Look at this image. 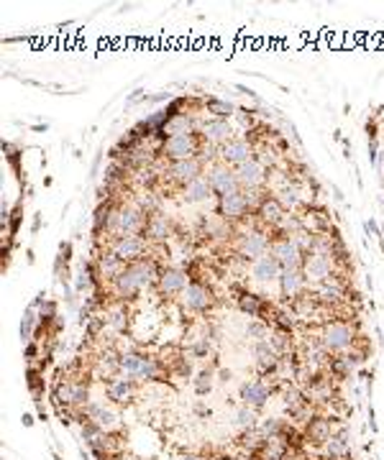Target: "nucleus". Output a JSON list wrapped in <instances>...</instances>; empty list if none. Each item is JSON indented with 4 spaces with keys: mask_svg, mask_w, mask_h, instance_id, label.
I'll return each instance as SVG.
<instances>
[{
    "mask_svg": "<svg viewBox=\"0 0 384 460\" xmlns=\"http://www.w3.org/2000/svg\"><path fill=\"white\" fill-rule=\"evenodd\" d=\"M315 338H318V343L323 345V351L328 356H338V353L351 351L361 335H358L356 325L348 322V319H328V322L320 325Z\"/></svg>",
    "mask_w": 384,
    "mask_h": 460,
    "instance_id": "nucleus-1",
    "label": "nucleus"
},
{
    "mask_svg": "<svg viewBox=\"0 0 384 460\" xmlns=\"http://www.w3.org/2000/svg\"><path fill=\"white\" fill-rule=\"evenodd\" d=\"M205 146V138L200 131H192V133H177V136H169L164 138L156 146V159H164V161H185V159H195L200 156Z\"/></svg>",
    "mask_w": 384,
    "mask_h": 460,
    "instance_id": "nucleus-2",
    "label": "nucleus"
},
{
    "mask_svg": "<svg viewBox=\"0 0 384 460\" xmlns=\"http://www.w3.org/2000/svg\"><path fill=\"white\" fill-rule=\"evenodd\" d=\"M146 223V215L136 207L134 202L128 204H118L113 212V223H110V236L113 238H123V236H141Z\"/></svg>",
    "mask_w": 384,
    "mask_h": 460,
    "instance_id": "nucleus-3",
    "label": "nucleus"
},
{
    "mask_svg": "<svg viewBox=\"0 0 384 460\" xmlns=\"http://www.w3.org/2000/svg\"><path fill=\"white\" fill-rule=\"evenodd\" d=\"M272 248V238L264 228H249V230H241L236 236V253L246 261L254 263L256 258L269 253Z\"/></svg>",
    "mask_w": 384,
    "mask_h": 460,
    "instance_id": "nucleus-4",
    "label": "nucleus"
},
{
    "mask_svg": "<svg viewBox=\"0 0 384 460\" xmlns=\"http://www.w3.org/2000/svg\"><path fill=\"white\" fill-rule=\"evenodd\" d=\"M179 302H182V307L190 310V312L203 314V312H210L213 307H215V294H213V289L208 287V284H203V281H198V279H190L185 292L179 294Z\"/></svg>",
    "mask_w": 384,
    "mask_h": 460,
    "instance_id": "nucleus-5",
    "label": "nucleus"
},
{
    "mask_svg": "<svg viewBox=\"0 0 384 460\" xmlns=\"http://www.w3.org/2000/svg\"><path fill=\"white\" fill-rule=\"evenodd\" d=\"M205 172H208L205 161L200 159V156H195V159L172 161V164H166V169L161 172V177H166L169 182H174V185L182 190L185 185H190V182H195L198 177H203Z\"/></svg>",
    "mask_w": 384,
    "mask_h": 460,
    "instance_id": "nucleus-6",
    "label": "nucleus"
},
{
    "mask_svg": "<svg viewBox=\"0 0 384 460\" xmlns=\"http://www.w3.org/2000/svg\"><path fill=\"white\" fill-rule=\"evenodd\" d=\"M269 253L274 256L277 263L282 266V271H289V268H302L305 266V258L307 253L297 246V243L292 241V238H274L272 241V248H269Z\"/></svg>",
    "mask_w": 384,
    "mask_h": 460,
    "instance_id": "nucleus-7",
    "label": "nucleus"
},
{
    "mask_svg": "<svg viewBox=\"0 0 384 460\" xmlns=\"http://www.w3.org/2000/svg\"><path fill=\"white\" fill-rule=\"evenodd\" d=\"M108 248L128 266V263H136L141 258H146L149 241L144 236H123V238H113Z\"/></svg>",
    "mask_w": 384,
    "mask_h": 460,
    "instance_id": "nucleus-8",
    "label": "nucleus"
},
{
    "mask_svg": "<svg viewBox=\"0 0 384 460\" xmlns=\"http://www.w3.org/2000/svg\"><path fill=\"white\" fill-rule=\"evenodd\" d=\"M302 271H305L310 287H315V284H323V281L333 279V274L338 268H336V261H333L331 253H307Z\"/></svg>",
    "mask_w": 384,
    "mask_h": 460,
    "instance_id": "nucleus-9",
    "label": "nucleus"
},
{
    "mask_svg": "<svg viewBox=\"0 0 384 460\" xmlns=\"http://www.w3.org/2000/svg\"><path fill=\"white\" fill-rule=\"evenodd\" d=\"M233 289L238 292L236 305L243 314H249V317H254V319H264V322L272 319V314H274L272 302H267L262 294H256V292H246V289H238V287H233Z\"/></svg>",
    "mask_w": 384,
    "mask_h": 460,
    "instance_id": "nucleus-10",
    "label": "nucleus"
},
{
    "mask_svg": "<svg viewBox=\"0 0 384 460\" xmlns=\"http://www.w3.org/2000/svg\"><path fill=\"white\" fill-rule=\"evenodd\" d=\"M254 368L259 373V378H274L277 371L282 368V356L274 351V345L269 340H259L254 345Z\"/></svg>",
    "mask_w": 384,
    "mask_h": 460,
    "instance_id": "nucleus-11",
    "label": "nucleus"
},
{
    "mask_svg": "<svg viewBox=\"0 0 384 460\" xmlns=\"http://www.w3.org/2000/svg\"><path fill=\"white\" fill-rule=\"evenodd\" d=\"M236 179H238V185H241V190H246V192L264 190L269 182V169L254 156V159H249L246 164L238 166Z\"/></svg>",
    "mask_w": 384,
    "mask_h": 460,
    "instance_id": "nucleus-12",
    "label": "nucleus"
},
{
    "mask_svg": "<svg viewBox=\"0 0 384 460\" xmlns=\"http://www.w3.org/2000/svg\"><path fill=\"white\" fill-rule=\"evenodd\" d=\"M205 177H208V182H210L213 192H215L218 197H220V195H228V192L241 190V185H238V179H236V169H230V166L220 164V161H213V164L208 166Z\"/></svg>",
    "mask_w": 384,
    "mask_h": 460,
    "instance_id": "nucleus-13",
    "label": "nucleus"
},
{
    "mask_svg": "<svg viewBox=\"0 0 384 460\" xmlns=\"http://www.w3.org/2000/svg\"><path fill=\"white\" fill-rule=\"evenodd\" d=\"M136 391H139V381H136V378L113 376V378H108V381H105V396H108L113 404H118V407H128V404H134Z\"/></svg>",
    "mask_w": 384,
    "mask_h": 460,
    "instance_id": "nucleus-14",
    "label": "nucleus"
},
{
    "mask_svg": "<svg viewBox=\"0 0 384 460\" xmlns=\"http://www.w3.org/2000/svg\"><path fill=\"white\" fill-rule=\"evenodd\" d=\"M249 159H254V146L246 138H233L225 146L218 148V161L230 169H238L241 164H246Z\"/></svg>",
    "mask_w": 384,
    "mask_h": 460,
    "instance_id": "nucleus-15",
    "label": "nucleus"
},
{
    "mask_svg": "<svg viewBox=\"0 0 384 460\" xmlns=\"http://www.w3.org/2000/svg\"><path fill=\"white\" fill-rule=\"evenodd\" d=\"M190 284V274L179 266H164L159 279H156V292L159 297H172V294H182L185 287Z\"/></svg>",
    "mask_w": 384,
    "mask_h": 460,
    "instance_id": "nucleus-16",
    "label": "nucleus"
},
{
    "mask_svg": "<svg viewBox=\"0 0 384 460\" xmlns=\"http://www.w3.org/2000/svg\"><path fill=\"white\" fill-rule=\"evenodd\" d=\"M272 386H267L264 383V378H254V381H243L241 389H238V399H241V404H246V407L251 409H264L267 407V402L272 399Z\"/></svg>",
    "mask_w": 384,
    "mask_h": 460,
    "instance_id": "nucleus-17",
    "label": "nucleus"
},
{
    "mask_svg": "<svg viewBox=\"0 0 384 460\" xmlns=\"http://www.w3.org/2000/svg\"><path fill=\"white\" fill-rule=\"evenodd\" d=\"M110 292L115 294V300L121 302V305H131V302H136L139 300V294L144 292L141 289V284L136 281V276H134V271L131 268H123L121 274L115 276V281L110 284Z\"/></svg>",
    "mask_w": 384,
    "mask_h": 460,
    "instance_id": "nucleus-18",
    "label": "nucleus"
},
{
    "mask_svg": "<svg viewBox=\"0 0 384 460\" xmlns=\"http://www.w3.org/2000/svg\"><path fill=\"white\" fill-rule=\"evenodd\" d=\"M310 289V281H307L305 271L302 268H289V271H282L279 276V292L282 297L292 305L297 297H302V294Z\"/></svg>",
    "mask_w": 384,
    "mask_h": 460,
    "instance_id": "nucleus-19",
    "label": "nucleus"
},
{
    "mask_svg": "<svg viewBox=\"0 0 384 460\" xmlns=\"http://www.w3.org/2000/svg\"><path fill=\"white\" fill-rule=\"evenodd\" d=\"M172 230H174V223L159 210V212H154V215H146V223H144L141 236L146 238L149 243H159V246H161V243L169 241Z\"/></svg>",
    "mask_w": 384,
    "mask_h": 460,
    "instance_id": "nucleus-20",
    "label": "nucleus"
},
{
    "mask_svg": "<svg viewBox=\"0 0 384 460\" xmlns=\"http://www.w3.org/2000/svg\"><path fill=\"white\" fill-rule=\"evenodd\" d=\"M320 455H323V460L351 458V434H348V429H343V427L336 429V434H331V437L320 445Z\"/></svg>",
    "mask_w": 384,
    "mask_h": 460,
    "instance_id": "nucleus-21",
    "label": "nucleus"
},
{
    "mask_svg": "<svg viewBox=\"0 0 384 460\" xmlns=\"http://www.w3.org/2000/svg\"><path fill=\"white\" fill-rule=\"evenodd\" d=\"M200 133H203L205 143H210V146H215V148L225 146L228 141L236 138V136H233V126H230V121H220V118L205 121L203 126H200Z\"/></svg>",
    "mask_w": 384,
    "mask_h": 460,
    "instance_id": "nucleus-22",
    "label": "nucleus"
},
{
    "mask_svg": "<svg viewBox=\"0 0 384 460\" xmlns=\"http://www.w3.org/2000/svg\"><path fill=\"white\" fill-rule=\"evenodd\" d=\"M287 215V210L282 207V202L274 197V195H267V197L259 202V207L254 210L256 223L264 225V228H277L282 223V217Z\"/></svg>",
    "mask_w": 384,
    "mask_h": 460,
    "instance_id": "nucleus-23",
    "label": "nucleus"
},
{
    "mask_svg": "<svg viewBox=\"0 0 384 460\" xmlns=\"http://www.w3.org/2000/svg\"><path fill=\"white\" fill-rule=\"evenodd\" d=\"M82 412H85V417H87V422H95L102 432H113V429L121 425V420H118V415H115L113 409L105 407V404H100V402H90L87 407H82Z\"/></svg>",
    "mask_w": 384,
    "mask_h": 460,
    "instance_id": "nucleus-24",
    "label": "nucleus"
},
{
    "mask_svg": "<svg viewBox=\"0 0 384 460\" xmlns=\"http://www.w3.org/2000/svg\"><path fill=\"white\" fill-rule=\"evenodd\" d=\"M331 434H336V425H333L331 417L315 415L313 420L305 425V440H307V445L320 447L323 442L328 440V437H331Z\"/></svg>",
    "mask_w": 384,
    "mask_h": 460,
    "instance_id": "nucleus-25",
    "label": "nucleus"
},
{
    "mask_svg": "<svg viewBox=\"0 0 384 460\" xmlns=\"http://www.w3.org/2000/svg\"><path fill=\"white\" fill-rule=\"evenodd\" d=\"M95 266H97V274H100L102 284H113L115 276L126 268V263H123L110 248H102L100 253L95 256Z\"/></svg>",
    "mask_w": 384,
    "mask_h": 460,
    "instance_id": "nucleus-26",
    "label": "nucleus"
},
{
    "mask_svg": "<svg viewBox=\"0 0 384 460\" xmlns=\"http://www.w3.org/2000/svg\"><path fill=\"white\" fill-rule=\"evenodd\" d=\"M118 204L121 202H115V199L97 202V207L92 210V238L110 236V223H113V212Z\"/></svg>",
    "mask_w": 384,
    "mask_h": 460,
    "instance_id": "nucleus-27",
    "label": "nucleus"
},
{
    "mask_svg": "<svg viewBox=\"0 0 384 460\" xmlns=\"http://www.w3.org/2000/svg\"><path fill=\"white\" fill-rule=\"evenodd\" d=\"M215 192H213L210 182H208V177H198L195 182H190V185H185L182 190H179V199L185 204H200V202H208V199L213 197Z\"/></svg>",
    "mask_w": 384,
    "mask_h": 460,
    "instance_id": "nucleus-28",
    "label": "nucleus"
},
{
    "mask_svg": "<svg viewBox=\"0 0 384 460\" xmlns=\"http://www.w3.org/2000/svg\"><path fill=\"white\" fill-rule=\"evenodd\" d=\"M282 276V266L277 263V258L272 253L262 256L251 263V279L262 281V284H269V281H279Z\"/></svg>",
    "mask_w": 384,
    "mask_h": 460,
    "instance_id": "nucleus-29",
    "label": "nucleus"
},
{
    "mask_svg": "<svg viewBox=\"0 0 384 460\" xmlns=\"http://www.w3.org/2000/svg\"><path fill=\"white\" fill-rule=\"evenodd\" d=\"M274 197L279 199L282 202V207H284V210H297V207H302V204H305V197H302V190H300V185H297V182H292V179H289L287 185H282L279 190L274 192Z\"/></svg>",
    "mask_w": 384,
    "mask_h": 460,
    "instance_id": "nucleus-30",
    "label": "nucleus"
},
{
    "mask_svg": "<svg viewBox=\"0 0 384 460\" xmlns=\"http://www.w3.org/2000/svg\"><path fill=\"white\" fill-rule=\"evenodd\" d=\"M72 241H62L59 243V251H57V258H54V276H57L59 284L70 281V261H72Z\"/></svg>",
    "mask_w": 384,
    "mask_h": 460,
    "instance_id": "nucleus-31",
    "label": "nucleus"
},
{
    "mask_svg": "<svg viewBox=\"0 0 384 460\" xmlns=\"http://www.w3.org/2000/svg\"><path fill=\"white\" fill-rule=\"evenodd\" d=\"M203 105H205V110L213 115V118H220V121H230V115H236L238 113V108L233 105V102H228V100H220V97H215V95H208L203 100Z\"/></svg>",
    "mask_w": 384,
    "mask_h": 460,
    "instance_id": "nucleus-32",
    "label": "nucleus"
},
{
    "mask_svg": "<svg viewBox=\"0 0 384 460\" xmlns=\"http://www.w3.org/2000/svg\"><path fill=\"white\" fill-rule=\"evenodd\" d=\"M102 317H105V325L113 327L115 332H126L128 330V307L126 305H113V307H105V312H102Z\"/></svg>",
    "mask_w": 384,
    "mask_h": 460,
    "instance_id": "nucleus-33",
    "label": "nucleus"
},
{
    "mask_svg": "<svg viewBox=\"0 0 384 460\" xmlns=\"http://www.w3.org/2000/svg\"><path fill=\"white\" fill-rule=\"evenodd\" d=\"M26 383H28V391H31L33 402L41 404V399H44V391H46L44 371L38 368V366H28V371H26Z\"/></svg>",
    "mask_w": 384,
    "mask_h": 460,
    "instance_id": "nucleus-34",
    "label": "nucleus"
},
{
    "mask_svg": "<svg viewBox=\"0 0 384 460\" xmlns=\"http://www.w3.org/2000/svg\"><path fill=\"white\" fill-rule=\"evenodd\" d=\"M128 172H131V169H128L123 161H110L108 169H105V182H102V185H108L113 192L121 190V187L128 182Z\"/></svg>",
    "mask_w": 384,
    "mask_h": 460,
    "instance_id": "nucleus-35",
    "label": "nucleus"
},
{
    "mask_svg": "<svg viewBox=\"0 0 384 460\" xmlns=\"http://www.w3.org/2000/svg\"><path fill=\"white\" fill-rule=\"evenodd\" d=\"M326 371H328V376L336 378V381H346V378H351L353 373H356V371L351 368V363L346 361L343 353H338V356H331V358H328Z\"/></svg>",
    "mask_w": 384,
    "mask_h": 460,
    "instance_id": "nucleus-36",
    "label": "nucleus"
},
{
    "mask_svg": "<svg viewBox=\"0 0 384 460\" xmlns=\"http://www.w3.org/2000/svg\"><path fill=\"white\" fill-rule=\"evenodd\" d=\"M36 330H38V310H33V307H26L23 317H21V327H18L21 343H23V345L31 343L33 335H36Z\"/></svg>",
    "mask_w": 384,
    "mask_h": 460,
    "instance_id": "nucleus-37",
    "label": "nucleus"
},
{
    "mask_svg": "<svg viewBox=\"0 0 384 460\" xmlns=\"http://www.w3.org/2000/svg\"><path fill=\"white\" fill-rule=\"evenodd\" d=\"M256 427H259V432H262L267 440H274V437H282V432L287 427V422L277 420V417H267V420H262V425H256Z\"/></svg>",
    "mask_w": 384,
    "mask_h": 460,
    "instance_id": "nucleus-38",
    "label": "nucleus"
},
{
    "mask_svg": "<svg viewBox=\"0 0 384 460\" xmlns=\"http://www.w3.org/2000/svg\"><path fill=\"white\" fill-rule=\"evenodd\" d=\"M192 389H195V394L198 396H208L213 391V371L210 368H203L195 373V378H192Z\"/></svg>",
    "mask_w": 384,
    "mask_h": 460,
    "instance_id": "nucleus-39",
    "label": "nucleus"
},
{
    "mask_svg": "<svg viewBox=\"0 0 384 460\" xmlns=\"http://www.w3.org/2000/svg\"><path fill=\"white\" fill-rule=\"evenodd\" d=\"M161 174L154 169V166H146V169H141V172H136V182H139L141 187H146V192H154L156 190V185L161 182Z\"/></svg>",
    "mask_w": 384,
    "mask_h": 460,
    "instance_id": "nucleus-40",
    "label": "nucleus"
},
{
    "mask_svg": "<svg viewBox=\"0 0 384 460\" xmlns=\"http://www.w3.org/2000/svg\"><path fill=\"white\" fill-rule=\"evenodd\" d=\"M236 425L243 429V432H246V429H254L256 427V409L241 404V407L236 409Z\"/></svg>",
    "mask_w": 384,
    "mask_h": 460,
    "instance_id": "nucleus-41",
    "label": "nucleus"
},
{
    "mask_svg": "<svg viewBox=\"0 0 384 460\" xmlns=\"http://www.w3.org/2000/svg\"><path fill=\"white\" fill-rule=\"evenodd\" d=\"M269 335H272V330H269V322H264V319H254V322H249L246 325V338L251 340H269Z\"/></svg>",
    "mask_w": 384,
    "mask_h": 460,
    "instance_id": "nucleus-42",
    "label": "nucleus"
},
{
    "mask_svg": "<svg viewBox=\"0 0 384 460\" xmlns=\"http://www.w3.org/2000/svg\"><path fill=\"white\" fill-rule=\"evenodd\" d=\"M172 368H174V373H177V376H182V378H190L192 376V363H190V358H187L185 353L174 358Z\"/></svg>",
    "mask_w": 384,
    "mask_h": 460,
    "instance_id": "nucleus-43",
    "label": "nucleus"
},
{
    "mask_svg": "<svg viewBox=\"0 0 384 460\" xmlns=\"http://www.w3.org/2000/svg\"><path fill=\"white\" fill-rule=\"evenodd\" d=\"M102 327H105V317H102V314H95V317L85 325V332H87V338H97Z\"/></svg>",
    "mask_w": 384,
    "mask_h": 460,
    "instance_id": "nucleus-44",
    "label": "nucleus"
},
{
    "mask_svg": "<svg viewBox=\"0 0 384 460\" xmlns=\"http://www.w3.org/2000/svg\"><path fill=\"white\" fill-rule=\"evenodd\" d=\"M210 340H213V338H208V335H203V338H200L198 343H195V345H192V348H190V353H192V356H195V358H205V356H208V353H210Z\"/></svg>",
    "mask_w": 384,
    "mask_h": 460,
    "instance_id": "nucleus-45",
    "label": "nucleus"
},
{
    "mask_svg": "<svg viewBox=\"0 0 384 460\" xmlns=\"http://www.w3.org/2000/svg\"><path fill=\"white\" fill-rule=\"evenodd\" d=\"M23 358L28 361V363H33L38 358V340H31V343L23 345Z\"/></svg>",
    "mask_w": 384,
    "mask_h": 460,
    "instance_id": "nucleus-46",
    "label": "nucleus"
},
{
    "mask_svg": "<svg viewBox=\"0 0 384 460\" xmlns=\"http://www.w3.org/2000/svg\"><path fill=\"white\" fill-rule=\"evenodd\" d=\"M366 138H369V141L379 138V123H377V118H369V121H366Z\"/></svg>",
    "mask_w": 384,
    "mask_h": 460,
    "instance_id": "nucleus-47",
    "label": "nucleus"
},
{
    "mask_svg": "<svg viewBox=\"0 0 384 460\" xmlns=\"http://www.w3.org/2000/svg\"><path fill=\"white\" fill-rule=\"evenodd\" d=\"M369 161H371V166L379 161V138L369 141Z\"/></svg>",
    "mask_w": 384,
    "mask_h": 460,
    "instance_id": "nucleus-48",
    "label": "nucleus"
},
{
    "mask_svg": "<svg viewBox=\"0 0 384 460\" xmlns=\"http://www.w3.org/2000/svg\"><path fill=\"white\" fill-rule=\"evenodd\" d=\"M369 427L371 432H379V425H377V412H374V407L369 404Z\"/></svg>",
    "mask_w": 384,
    "mask_h": 460,
    "instance_id": "nucleus-49",
    "label": "nucleus"
},
{
    "mask_svg": "<svg viewBox=\"0 0 384 460\" xmlns=\"http://www.w3.org/2000/svg\"><path fill=\"white\" fill-rule=\"evenodd\" d=\"M100 161H102V148L95 153V161H92V169H90V172H92V177H95V174L100 172Z\"/></svg>",
    "mask_w": 384,
    "mask_h": 460,
    "instance_id": "nucleus-50",
    "label": "nucleus"
},
{
    "mask_svg": "<svg viewBox=\"0 0 384 460\" xmlns=\"http://www.w3.org/2000/svg\"><path fill=\"white\" fill-rule=\"evenodd\" d=\"M38 230H41V212H36V215H33V220H31V233H33V236H36Z\"/></svg>",
    "mask_w": 384,
    "mask_h": 460,
    "instance_id": "nucleus-51",
    "label": "nucleus"
},
{
    "mask_svg": "<svg viewBox=\"0 0 384 460\" xmlns=\"http://www.w3.org/2000/svg\"><path fill=\"white\" fill-rule=\"evenodd\" d=\"M236 89L241 92V95H249V97H256V92L251 87H246V84H236Z\"/></svg>",
    "mask_w": 384,
    "mask_h": 460,
    "instance_id": "nucleus-52",
    "label": "nucleus"
},
{
    "mask_svg": "<svg viewBox=\"0 0 384 460\" xmlns=\"http://www.w3.org/2000/svg\"><path fill=\"white\" fill-rule=\"evenodd\" d=\"M218 376H220V381H223V383H228L230 378H233V373H230V371H225V368H220V371H218Z\"/></svg>",
    "mask_w": 384,
    "mask_h": 460,
    "instance_id": "nucleus-53",
    "label": "nucleus"
},
{
    "mask_svg": "<svg viewBox=\"0 0 384 460\" xmlns=\"http://www.w3.org/2000/svg\"><path fill=\"white\" fill-rule=\"evenodd\" d=\"M21 422H23V427H33V422L36 420H33V415H23L21 417Z\"/></svg>",
    "mask_w": 384,
    "mask_h": 460,
    "instance_id": "nucleus-54",
    "label": "nucleus"
},
{
    "mask_svg": "<svg viewBox=\"0 0 384 460\" xmlns=\"http://www.w3.org/2000/svg\"><path fill=\"white\" fill-rule=\"evenodd\" d=\"M195 412H198L200 417H208V415H210V409H205L203 404H195Z\"/></svg>",
    "mask_w": 384,
    "mask_h": 460,
    "instance_id": "nucleus-55",
    "label": "nucleus"
},
{
    "mask_svg": "<svg viewBox=\"0 0 384 460\" xmlns=\"http://www.w3.org/2000/svg\"><path fill=\"white\" fill-rule=\"evenodd\" d=\"M36 261V256H33V248H26V263H33Z\"/></svg>",
    "mask_w": 384,
    "mask_h": 460,
    "instance_id": "nucleus-56",
    "label": "nucleus"
},
{
    "mask_svg": "<svg viewBox=\"0 0 384 460\" xmlns=\"http://www.w3.org/2000/svg\"><path fill=\"white\" fill-rule=\"evenodd\" d=\"M333 197L338 199V202H343V192H341V190H338V187H336V185H333Z\"/></svg>",
    "mask_w": 384,
    "mask_h": 460,
    "instance_id": "nucleus-57",
    "label": "nucleus"
},
{
    "mask_svg": "<svg viewBox=\"0 0 384 460\" xmlns=\"http://www.w3.org/2000/svg\"><path fill=\"white\" fill-rule=\"evenodd\" d=\"M177 460H203L200 455H192V453H187V455H182V458H177Z\"/></svg>",
    "mask_w": 384,
    "mask_h": 460,
    "instance_id": "nucleus-58",
    "label": "nucleus"
}]
</instances>
